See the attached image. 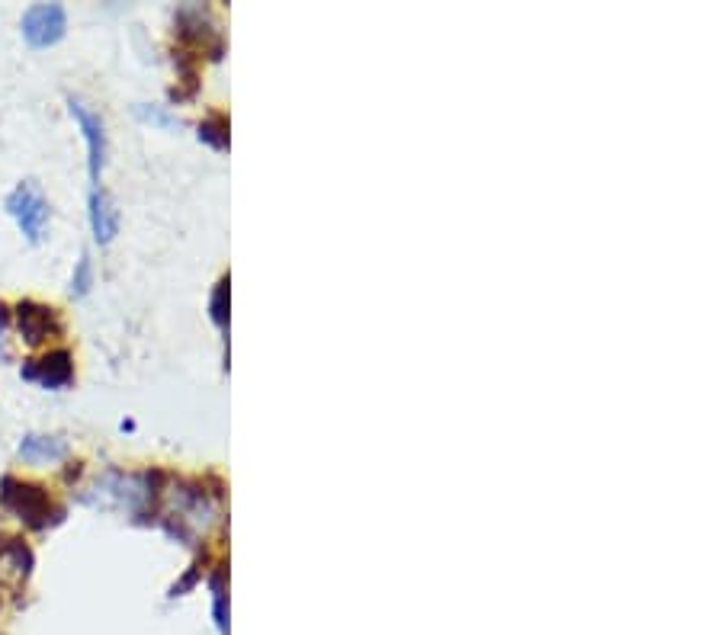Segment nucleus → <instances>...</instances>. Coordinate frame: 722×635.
I'll use <instances>...</instances> for the list:
<instances>
[{
  "label": "nucleus",
  "mask_w": 722,
  "mask_h": 635,
  "mask_svg": "<svg viewBox=\"0 0 722 635\" xmlns=\"http://www.w3.org/2000/svg\"><path fill=\"white\" fill-rule=\"evenodd\" d=\"M209 312H212V321L219 324V328H228V276H222V280L215 283Z\"/></svg>",
  "instance_id": "nucleus-10"
},
{
  "label": "nucleus",
  "mask_w": 722,
  "mask_h": 635,
  "mask_svg": "<svg viewBox=\"0 0 722 635\" xmlns=\"http://www.w3.org/2000/svg\"><path fill=\"white\" fill-rule=\"evenodd\" d=\"M7 321H10V312H7V305H4V302H0V331H4V328H7Z\"/></svg>",
  "instance_id": "nucleus-13"
},
{
  "label": "nucleus",
  "mask_w": 722,
  "mask_h": 635,
  "mask_svg": "<svg viewBox=\"0 0 722 635\" xmlns=\"http://www.w3.org/2000/svg\"><path fill=\"white\" fill-rule=\"evenodd\" d=\"M68 110L71 116L78 119V126L87 138V167H90V180H100V170L106 164V129H103V119L100 113L94 110H87V103L81 100H71L68 103Z\"/></svg>",
  "instance_id": "nucleus-5"
},
{
  "label": "nucleus",
  "mask_w": 722,
  "mask_h": 635,
  "mask_svg": "<svg viewBox=\"0 0 722 635\" xmlns=\"http://www.w3.org/2000/svg\"><path fill=\"white\" fill-rule=\"evenodd\" d=\"M90 228H94L97 244H110L119 235V212L103 190L90 193Z\"/></svg>",
  "instance_id": "nucleus-7"
},
{
  "label": "nucleus",
  "mask_w": 722,
  "mask_h": 635,
  "mask_svg": "<svg viewBox=\"0 0 722 635\" xmlns=\"http://www.w3.org/2000/svg\"><path fill=\"white\" fill-rule=\"evenodd\" d=\"M0 504L17 520H23L29 530H49L65 517V507L52 504L49 491L33 482H20L17 475L0 478Z\"/></svg>",
  "instance_id": "nucleus-1"
},
{
  "label": "nucleus",
  "mask_w": 722,
  "mask_h": 635,
  "mask_svg": "<svg viewBox=\"0 0 722 635\" xmlns=\"http://www.w3.org/2000/svg\"><path fill=\"white\" fill-rule=\"evenodd\" d=\"M84 472V462L81 459H74V462H68V469H65V478L71 482V478H78Z\"/></svg>",
  "instance_id": "nucleus-12"
},
{
  "label": "nucleus",
  "mask_w": 722,
  "mask_h": 635,
  "mask_svg": "<svg viewBox=\"0 0 722 635\" xmlns=\"http://www.w3.org/2000/svg\"><path fill=\"white\" fill-rule=\"evenodd\" d=\"M13 318H17V328L26 337L29 347H39V344H45V340L65 334V324H61L55 308L33 302V299H23L17 308H13Z\"/></svg>",
  "instance_id": "nucleus-4"
},
{
  "label": "nucleus",
  "mask_w": 722,
  "mask_h": 635,
  "mask_svg": "<svg viewBox=\"0 0 722 635\" xmlns=\"http://www.w3.org/2000/svg\"><path fill=\"white\" fill-rule=\"evenodd\" d=\"M199 142L212 145L215 151L228 148V119L222 113H212L206 122H199Z\"/></svg>",
  "instance_id": "nucleus-9"
},
{
  "label": "nucleus",
  "mask_w": 722,
  "mask_h": 635,
  "mask_svg": "<svg viewBox=\"0 0 722 635\" xmlns=\"http://www.w3.org/2000/svg\"><path fill=\"white\" fill-rule=\"evenodd\" d=\"M23 379L39 382L45 389H65L74 379V356L68 350H52L42 360H26L23 363Z\"/></svg>",
  "instance_id": "nucleus-6"
},
{
  "label": "nucleus",
  "mask_w": 722,
  "mask_h": 635,
  "mask_svg": "<svg viewBox=\"0 0 722 635\" xmlns=\"http://www.w3.org/2000/svg\"><path fill=\"white\" fill-rule=\"evenodd\" d=\"M20 456L26 462H58L68 456V443L61 437H39V433H29V437L20 443Z\"/></svg>",
  "instance_id": "nucleus-8"
},
{
  "label": "nucleus",
  "mask_w": 722,
  "mask_h": 635,
  "mask_svg": "<svg viewBox=\"0 0 722 635\" xmlns=\"http://www.w3.org/2000/svg\"><path fill=\"white\" fill-rule=\"evenodd\" d=\"M23 39L33 49H49V45L61 42L68 29V13L61 4H36L23 13Z\"/></svg>",
  "instance_id": "nucleus-2"
},
{
  "label": "nucleus",
  "mask_w": 722,
  "mask_h": 635,
  "mask_svg": "<svg viewBox=\"0 0 722 635\" xmlns=\"http://www.w3.org/2000/svg\"><path fill=\"white\" fill-rule=\"evenodd\" d=\"M7 212L17 219L20 231L29 241H39L45 225H49V203H45V196L33 183H20V187L7 196Z\"/></svg>",
  "instance_id": "nucleus-3"
},
{
  "label": "nucleus",
  "mask_w": 722,
  "mask_h": 635,
  "mask_svg": "<svg viewBox=\"0 0 722 635\" xmlns=\"http://www.w3.org/2000/svg\"><path fill=\"white\" fill-rule=\"evenodd\" d=\"M90 286H94V263H90V257L84 254L78 260V270H74V276H71V292L81 299V296H87V292H90Z\"/></svg>",
  "instance_id": "nucleus-11"
}]
</instances>
